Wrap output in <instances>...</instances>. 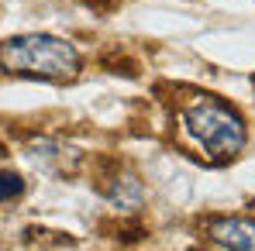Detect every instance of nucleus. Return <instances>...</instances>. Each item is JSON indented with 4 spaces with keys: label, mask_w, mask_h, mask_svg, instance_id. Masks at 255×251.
<instances>
[{
    "label": "nucleus",
    "mask_w": 255,
    "mask_h": 251,
    "mask_svg": "<svg viewBox=\"0 0 255 251\" xmlns=\"http://www.w3.org/2000/svg\"><path fill=\"white\" fill-rule=\"evenodd\" d=\"M183 124L190 131V138L211 155L214 162H228L245 145V124H242V117L231 107H224L221 100H211V96L190 103L183 110Z\"/></svg>",
    "instance_id": "obj_2"
},
{
    "label": "nucleus",
    "mask_w": 255,
    "mask_h": 251,
    "mask_svg": "<svg viewBox=\"0 0 255 251\" xmlns=\"http://www.w3.org/2000/svg\"><path fill=\"white\" fill-rule=\"evenodd\" d=\"M21 193H24V179L17 172H0V203L17 200Z\"/></svg>",
    "instance_id": "obj_4"
},
{
    "label": "nucleus",
    "mask_w": 255,
    "mask_h": 251,
    "mask_svg": "<svg viewBox=\"0 0 255 251\" xmlns=\"http://www.w3.org/2000/svg\"><path fill=\"white\" fill-rule=\"evenodd\" d=\"M211 238L221 248L235 251H255V220L245 217H221L211 224Z\"/></svg>",
    "instance_id": "obj_3"
},
{
    "label": "nucleus",
    "mask_w": 255,
    "mask_h": 251,
    "mask_svg": "<svg viewBox=\"0 0 255 251\" xmlns=\"http://www.w3.org/2000/svg\"><path fill=\"white\" fill-rule=\"evenodd\" d=\"M0 66L17 76L38 80H73L80 69L76 48L52 35H21L0 45Z\"/></svg>",
    "instance_id": "obj_1"
}]
</instances>
